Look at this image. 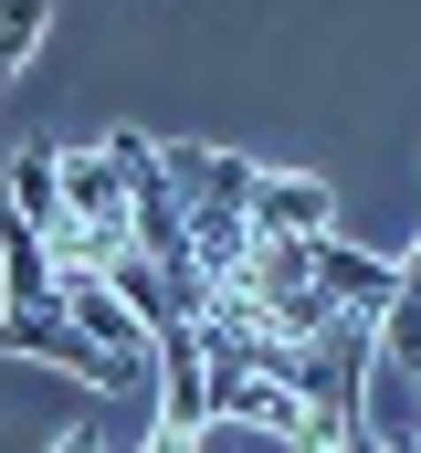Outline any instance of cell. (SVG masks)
<instances>
[{
  "mask_svg": "<svg viewBox=\"0 0 421 453\" xmlns=\"http://www.w3.org/2000/svg\"><path fill=\"white\" fill-rule=\"evenodd\" d=\"M0 348H11V358H42V369H85L96 390H126V380H137V369H126V358H105L64 306H21V317L0 306Z\"/></svg>",
  "mask_w": 421,
  "mask_h": 453,
  "instance_id": "1",
  "label": "cell"
},
{
  "mask_svg": "<svg viewBox=\"0 0 421 453\" xmlns=\"http://www.w3.org/2000/svg\"><path fill=\"white\" fill-rule=\"evenodd\" d=\"M253 232H274V242H316V232H337V190L306 180V169H253Z\"/></svg>",
  "mask_w": 421,
  "mask_h": 453,
  "instance_id": "2",
  "label": "cell"
},
{
  "mask_svg": "<svg viewBox=\"0 0 421 453\" xmlns=\"http://www.w3.org/2000/svg\"><path fill=\"white\" fill-rule=\"evenodd\" d=\"M158 433H201L210 411H201V327L180 317V327H158Z\"/></svg>",
  "mask_w": 421,
  "mask_h": 453,
  "instance_id": "3",
  "label": "cell"
},
{
  "mask_svg": "<svg viewBox=\"0 0 421 453\" xmlns=\"http://www.w3.org/2000/svg\"><path fill=\"white\" fill-rule=\"evenodd\" d=\"M0 306L21 317V306H53V253H42V232L0 222Z\"/></svg>",
  "mask_w": 421,
  "mask_h": 453,
  "instance_id": "4",
  "label": "cell"
},
{
  "mask_svg": "<svg viewBox=\"0 0 421 453\" xmlns=\"http://www.w3.org/2000/svg\"><path fill=\"white\" fill-rule=\"evenodd\" d=\"M0 180H11V222H21V232H64V190H53V148H21V158H11Z\"/></svg>",
  "mask_w": 421,
  "mask_h": 453,
  "instance_id": "5",
  "label": "cell"
},
{
  "mask_svg": "<svg viewBox=\"0 0 421 453\" xmlns=\"http://www.w3.org/2000/svg\"><path fill=\"white\" fill-rule=\"evenodd\" d=\"M42 32H53V0H0V85L42 53Z\"/></svg>",
  "mask_w": 421,
  "mask_h": 453,
  "instance_id": "6",
  "label": "cell"
},
{
  "mask_svg": "<svg viewBox=\"0 0 421 453\" xmlns=\"http://www.w3.org/2000/svg\"><path fill=\"white\" fill-rule=\"evenodd\" d=\"M53 453H105V433H64V443H53Z\"/></svg>",
  "mask_w": 421,
  "mask_h": 453,
  "instance_id": "7",
  "label": "cell"
}]
</instances>
